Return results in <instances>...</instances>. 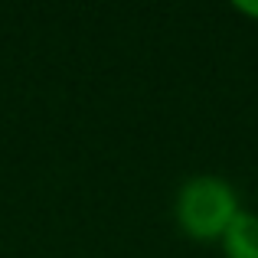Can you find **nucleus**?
Segmentation results:
<instances>
[{"instance_id": "nucleus-1", "label": "nucleus", "mask_w": 258, "mask_h": 258, "mask_svg": "<svg viewBox=\"0 0 258 258\" xmlns=\"http://www.w3.org/2000/svg\"><path fill=\"white\" fill-rule=\"evenodd\" d=\"M242 213L235 186L219 173H193L180 183L173 200V219L180 232L193 242L219 245L232 219Z\"/></svg>"}, {"instance_id": "nucleus-2", "label": "nucleus", "mask_w": 258, "mask_h": 258, "mask_svg": "<svg viewBox=\"0 0 258 258\" xmlns=\"http://www.w3.org/2000/svg\"><path fill=\"white\" fill-rule=\"evenodd\" d=\"M219 248L226 258H258V213L242 209L219 239Z\"/></svg>"}, {"instance_id": "nucleus-3", "label": "nucleus", "mask_w": 258, "mask_h": 258, "mask_svg": "<svg viewBox=\"0 0 258 258\" xmlns=\"http://www.w3.org/2000/svg\"><path fill=\"white\" fill-rule=\"evenodd\" d=\"M232 10L242 13L245 20H255V23H258V0H235Z\"/></svg>"}]
</instances>
